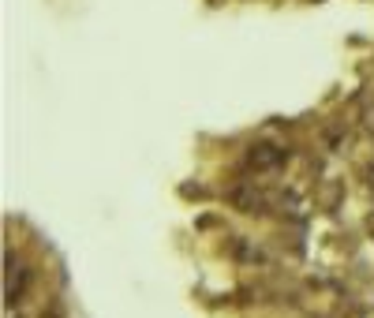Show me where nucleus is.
<instances>
[{
	"label": "nucleus",
	"instance_id": "nucleus-1",
	"mask_svg": "<svg viewBox=\"0 0 374 318\" xmlns=\"http://www.w3.org/2000/svg\"><path fill=\"white\" fill-rule=\"evenodd\" d=\"M225 202H228V206H236L240 214H258V217L273 210V195H270V191H262V188H255L251 180L233 184V188L225 191Z\"/></svg>",
	"mask_w": 374,
	"mask_h": 318
},
{
	"label": "nucleus",
	"instance_id": "nucleus-2",
	"mask_svg": "<svg viewBox=\"0 0 374 318\" xmlns=\"http://www.w3.org/2000/svg\"><path fill=\"white\" fill-rule=\"evenodd\" d=\"M30 284H34V270L23 266L15 255H8V284H4V303L12 307V311H19V303L27 300Z\"/></svg>",
	"mask_w": 374,
	"mask_h": 318
},
{
	"label": "nucleus",
	"instance_id": "nucleus-3",
	"mask_svg": "<svg viewBox=\"0 0 374 318\" xmlns=\"http://www.w3.org/2000/svg\"><path fill=\"white\" fill-rule=\"evenodd\" d=\"M289 158L292 153L277 146V142H255V146H247V169H255V172H273V169H281V165H289Z\"/></svg>",
	"mask_w": 374,
	"mask_h": 318
},
{
	"label": "nucleus",
	"instance_id": "nucleus-4",
	"mask_svg": "<svg viewBox=\"0 0 374 318\" xmlns=\"http://www.w3.org/2000/svg\"><path fill=\"white\" fill-rule=\"evenodd\" d=\"M314 202H318V210H326V214H333L340 202H345V180H337V177H329L318 184V191H314Z\"/></svg>",
	"mask_w": 374,
	"mask_h": 318
},
{
	"label": "nucleus",
	"instance_id": "nucleus-5",
	"mask_svg": "<svg viewBox=\"0 0 374 318\" xmlns=\"http://www.w3.org/2000/svg\"><path fill=\"white\" fill-rule=\"evenodd\" d=\"M228 255H233L236 262H258L262 251L251 244V240H244V236H228Z\"/></svg>",
	"mask_w": 374,
	"mask_h": 318
},
{
	"label": "nucleus",
	"instance_id": "nucleus-6",
	"mask_svg": "<svg viewBox=\"0 0 374 318\" xmlns=\"http://www.w3.org/2000/svg\"><path fill=\"white\" fill-rule=\"evenodd\" d=\"M322 142H326L329 153H340V150H345V142H348V127L345 124H329L322 131Z\"/></svg>",
	"mask_w": 374,
	"mask_h": 318
},
{
	"label": "nucleus",
	"instance_id": "nucleus-7",
	"mask_svg": "<svg viewBox=\"0 0 374 318\" xmlns=\"http://www.w3.org/2000/svg\"><path fill=\"white\" fill-rule=\"evenodd\" d=\"M38 318H64V307H60V303H49V307H46V311H41Z\"/></svg>",
	"mask_w": 374,
	"mask_h": 318
},
{
	"label": "nucleus",
	"instance_id": "nucleus-8",
	"mask_svg": "<svg viewBox=\"0 0 374 318\" xmlns=\"http://www.w3.org/2000/svg\"><path fill=\"white\" fill-rule=\"evenodd\" d=\"M363 127H367V135L374 139V109H367V113H363Z\"/></svg>",
	"mask_w": 374,
	"mask_h": 318
},
{
	"label": "nucleus",
	"instance_id": "nucleus-9",
	"mask_svg": "<svg viewBox=\"0 0 374 318\" xmlns=\"http://www.w3.org/2000/svg\"><path fill=\"white\" fill-rule=\"evenodd\" d=\"M180 195H183V199H202V188H180Z\"/></svg>",
	"mask_w": 374,
	"mask_h": 318
},
{
	"label": "nucleus",
	"instance_id": "nucleus-10",
	"mask_svg": "<svg viewBox=\"0 0 374 318\" xmlns=\"http://www.w3.org/2000/svg\"><path fill=\"white\" fill-rule=\"evenodd\" d=\"M363 177H367V191L374 195V165H367V169H363Z\"/></svg>",
	"mask_w": 374,
	"mask_h": 318
},
{
	"label": "nucleus",
	"instance_id": "nucleus-11",
	"mask_svg": "<svg viewBox=\"0 0 374 318\" xmlns=\"http://www.w3.org/2000/svg\"><path fill=\"white\" fill-rule=\"evenodd\" d=\"M363 228H367V236L374 240V214H367V225H363Z\"/></svg>",
	"mask_w": 374,
	"mask_h": 318
},
{
	"label": "nucleus",
	"instance_id": "nucleus-12",
	"mask_svg": "<svg viewBox=\"0 0 374 318\" xmlns=\"http://www.w3.org/2000/svg\"><path fill=\"white\" fill-rule=\"evenodd\" d=\"M12 318H23V314H19V311H15V314H12Z\"/></svg>",
	"mask_w": 374,
	"mask_h": 318
}]
</instances>
